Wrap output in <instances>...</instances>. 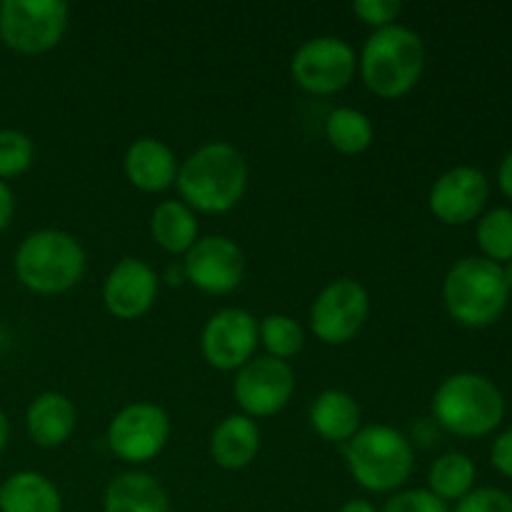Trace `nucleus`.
<instances>
[{
  "label": "nucleus",
  "mask_w": 512,
  "mask_h": 512,
  "mask_svg": "<svg viewBox=\"0 0 512 512\" xmlns=\"http://www.w3.org/2000/svg\"><path fill=\"white\" fill-rule=\"evenodd\" d=\"M170 438V418L160 405L133 403L108 425V448L125 463L143 465L158 458Z\"/></svg>",
  "instance_id": "obj_10"
},
{
  "label": "nucleus",
  "mask_w": 512,
  "mask_h": 512,
  "mask_svg": "<svg viewBox=\"0 0 512 512\" xmlns=\"http://www.w3.org/2000/svg\"><path fill=\"white\" fill-rule=\"evenodd\" d=\"M8 438H10V420L8 415L0 410V453H3L5 445H8Z\"/></svg>",
  "instance_id": "obj_35"
},
{
  "label": "nucleus",
  "mask_w": 512,
  "mask_h": 512,
  "mask_svg": "<svg viewBox=\"0 0 512 512\" xmlns=\"http://www.w3.org/2000/svg\"><path fill=\"white\" fill-rule=\"evenodd\" d=\"M433 415L448 433L483 438L505 418V398L498 385L480 373H455L433 395Z\"/></svg>",
  "instance_id": "obj_5"
},
{
  "label": "nucleus",
  "mask_w": 512,
  "mask_h": 512,
  "mask_svg": "<svg viewBox=\"0 0 512 512\" xmlns=\"http://www.w3.org/2000/svg\"><path fill=\"white\" fill-rule=\"evenodd\" d=\"M503 273H505V280H508V285H510V290H512V260H510V263L503 265Z\"/></svg>",
  "instance_id": "obj_37"
},
{
  "label": "nucleus",
  "mask_w": 512,
  "mask_h": 512,
  "mask_svg": "<svg viewBox=\"0 0 512 512\" xmlns=\"http://www.w3.org/2000/svg\"><path fill=\"white\" fill-rule=\"evenodd\" d=\"M353 13L365 25L380 30L395 25V20L403 13V3L400 0H358V3H353Z\"/></svg>",
  "instance_id": "obj_29"
},
{
  "label": "nucleus",
  "mask_w": 512,
  "mask_h": 512,
  "mask_svg": "<svg viewBox=\"0 0 512 512\" xmlns=\"http://www.w3.org/2000/svg\"><path fill=\"white\" fill-rule=\"evenodd\" d=\"M258 338L265 345L270 358L285 360V363L295 358L305 345V333L298 320L283 313L268 315V318L260 320Z\"/></svg>",
  "instance_id": "obj_25"
},
{
  "label": "nucleus",
  "mask_w": 512,
  "mask_h": 512,
  "mask_svg": "<svg viewBox=\"0 0 512 512\" xmlns=\"http://www.w3.org/2000/svg\"><path fill=\"white\" fill-rule=\"evenodd\" d=\"M75 423H78L75 405L63 393L38 395L25 413V428H28L30 440L48 450L68 443Z\"/></svg>",
  "instance_id": "obj_18"
},
{
  "label": "nucleus",
  "mask_w": 512,
  "mask_h": 512,
  "mask_svg": "<svg viewBox=\"0 0 512 512\" xmlns=\"http://www.w3.org/2000/svg\"><path fill=\"white\" fill-rule=\"evenodd\" d=\"M0 512H63V498L45 475L20 470L0 485Z\"/></svg>",
  "instance_id": "obj_21"
},
{
  "label": "nucleus",
  "mask_w": 512,
  "mask_h": 512,
  "mask_svg": "<svg viewBox=\"0 0 512 512\" xmlns=\"http://www.w3.org/2000/svg\"><path fill=\"white\" fill-rule=\"evenodd\" d=\"M490 185L483 170L473 165H458L440 175L430 188V213L445 225H468L483 213Z\"/></svg>",
  "instance_id": "obj_14"
},
{
  "label": "nucleus",
  "mask_w": 512,
  "mask_h": 512,
  "mask_svg": "<svg viewBox=\"0 0 512 512\" xmlns=\"http://www.w3.org/2000/svg\"><path fill=\"white\" fill-rule=\"evenodd\" d=\"M490 458H493V465L505 475V478H512V428L495 438Z\"/></svg>",
  "instance_id": "obj_31"
},
{
  "label": "nucleus",
  "mask_w": 512,
  "mask_h": 512,
  "mask_svg": "<svg viewBox=\"0 0 512 512\" xmlns=\"http://www.w3.org/2000/svg\"><path fill=\"white\" fill-rule=\"evenodd\" d=\"M498 180H500V190H503V193L512 200V153L505 155V160L500 163Z\"/></svg>",
  "instance_id": "obj_33"
},
{
  "label": "nucleus",
  "mask_w": 512,
  "mask_h": 512,
  "mask_svg": "<svg viewBox=\"0 0 512 512\" xmlns=\"http://www.w3.org/2000/svg\"><path fill=\"white\" fill-rule=\"evenodd\" d=\"M150 235L170 255H185L198 243V220L183 200H163L150 215Z\"/></svg>",
  "instance_id": "obj_22"
},
{
  "label": "nucleus",
  "mask_w": 512,
  "mask_h": 512,
  "mask_svg": "<svg viewBox=\"0 0 512 512\" xmlns=\"http://www.w3.org/2000/svg\"><path fill=\"white\" fill-rule=\"evenodd\" d=\"M358 68L370 93L383 100L403 98L423 75V38L398 23L375 30L360 53Z\"/></svg>",
  "instance_id": "obj_2"
},
{
  "label": "nucleus",
  "mask_w": 512,
  "mask_h": 512,
  "mask_svg": "<svg viewBox=\"0 0 512 512\" xmlns=\"http://www.w3.org/2000/svg\"><path fill=\"white\" fill-rule=\"evenodd\" d=\"M33 140L13 128L0 130V180L18 178L33 165Z\"/></svg>",
  "instance_id": "obj_27"
},
{
  "label": "nucleus",
  "mask_w": 512,
  "mask_h": 512,
  "mask_svg": "<svg viewBox=\"0 0 512 512\" xmlns=\"http://www.w3.org/2000/svg\"><path fill=\"white\" fill-rule=\"evenodd\" d=\"M160 278L145 260L123 258L108 273L103 285V303L118 320H138L158 300Z\"/></svg>",
  "instance_id": "obj_15"
},
{
  "label": "nucleus",
  "mask_w": 512,
  "mask_h": 512,
  "mask_svg": "<svg viewBox=\"0 0 512 512\" xmlns=\"http://www.w3.org/2000/svg\"><path fill=\"white\" fill-rule=\"evenodd\" d=\"M258 343V320L243 308H223L210 315L200 338L205 363L220 373H233L250 363Z\"/></svg>",
  "instance_id": "obj_12"
},
{
  "label": "nucleus",
  "mask_w": 512,
  "mask_h": 512,
  "mask_svg": "<svg viewBox=\"0 0 512 512\" xmlns=\"http://www.w3.org/2000/svg\"><path fill=\"white\" fill-rule=\"evenodd\" d=\"M125 178L143 193H163L173 188L178 178L175 153L158 138H138L123 160Z\"/></svg>",
  "instance_id": "obj_16"
},
{
  "label": "nucleus",
  "mask_w": 512,
  "mask_h": 512,
  "mask_svg": "<svg viewBox=\"0 0 512 512\" xmlns=\"http://www.w3.org/2000/svg\"><path fill=\"white\" fill-rule=\"evenodd\" d=\"M443 300L450 318L468 328H488L505 313L510 300V285L503 265L473 255L463 258L445 275Z\"/></svg>",
  "instance_id": "obj_4"
},
{
  "label": "nucleus",
  "mask_w": 512,
  "mask_h": 512,
  "mask_svg": "<svg viewBox=\"0 0 512 512\" xmlns=\"http://www.w3.org/2000/svg\"><path fill=\"white\" fill-rule=\"evenodd\" d=\"M370 313L368 290L353 278L333 280L310 308V328L325 345H345L363 330Z\"/></svg>",
  "instance_id": "obj_9"
},
{
  "label": "nucleus",
  "mask_w": 512,
  "mask_h": 512,
  "mask_svg": "<svg viewBox=\"0 0 512 512\" xmlns=\"http://www.w3.org/2000/svg\"><path fill=\"white\" fill-rule=\"evenodd\" d=\"M178 193L190 210L223 215L243 200L248 188V160L235 145L213 140L200 145L178 165Z\"/></svg>",
  "instance_id": "obj_1"
},
{
  "label": "nucleus",
  "mask_w": 512,
  "mask_h": 512,
  "mask_svg": "<svg viewBox=\"0 0 512 512\" xmlns=\"http://www.w3.org/2000/svg\"><path fill=\"white\" fill-rule=\"evenodd\" d=\"M15 215V195L5 180H0V233L10 225Z\"/></svg>",
  "instance_id": "obj_32"
},
{
  "label": "nucleus",
  "mask_w": 512,
  "mask_h": 512,
  "mask_svg": "<svg viewBox=\"0 0 512 512\" xmlns=\"http://www.w3.org/2000/svg\"><path fill=\"white\" fill-rule=\"evenodd\" d=\"M70 8L63 0H5L0 3V40L20 55L58 48L68 30Z\"/></svg>",
  "instance_id": "obj_7"
},
{
  "label": "nucleus",
  "mask_w": 512,
  "mask_h": 512,
  "mask_svg": "<svg viewBox=\"0 0 512 512\" xmlns=\"http://www.w3.org/2000/svg\"><path fill=\"white\" fill-rule=\"evenodd\" d=\"M475 485V463L463 453H445L430 465L428 473V490L440 498L443 503L448 500H463Z\"/></svg>",
  "instance_id": "obj_24"
},
{
  "label": "nucleus",
  "mask_w": 512,
  "mask_h": 512,
  "mask_svg": "<svg viewBox=\"0 0 512 512\" xmlns=\"http://www.w3.org/2000/svg\"><path fill=\"white\" fill-rule=\"evenodd\" d=\"M185 278L208 295H228L243 283L245 255L225 235H208L185 253Z\"/></svg>",
  "instance_id": "obj_13"
},
{
  "label": "nucleus",
  "mask_w": 512,
  "mask_h": 512,
  "mask_svg": "<svg viewBox=\"0 0 512 512\" xmlns=\"http://www.w3.org/2000/svg\"><path fill=\"white\" fill-rule=\"evenodd\" d=\"M380 512H450L448 503L435 498L430 490H403L395 493Z\"/></svg>",
  "instance_id": "obj_30"
},
{
  "label": "nucleus",
  "mask_w": 512,
  "mask_h": 512,
  "mask_svg": "<svg viewBox=\"0 0 512 512\" xmlns=\"http://www.w3.org/2000/svg\"><path fill=\"white\" fill-rule=\"evenodd\" d=\"M358 58L345 40L333 35L305 40L290 60L295 85L310 95H333L353 80Z\"/></svg>",
  "instance_id": "obj_8"
},
{
  "label": "nucleus",
  "mask_w": 512,
  "mask_h": 512,
  "mask_svg": "<svg viewBox=\"0 0 512 512\" xmlns=\"http://www.w3.org/2000/svg\"><path fill=\"white\" fill-rule=\"evenodd\" d=\"M363 423L358 400L345 390H325L310 408V425L328 443H348Z\"/></svg>",
  "instance_id": "obj_20"
},
{
  "label": "nucleus",
  "mask_w": 512,
  "mask_h": 512,
  "mask_svg": "<svg viewBox=\"0 0 512 512\" xmlns=\"http://www.w3.org/2000/svg\"><path fill=\"white\" fill-rule=\"evenodd\" d=\"M455 512H512V495L500 488L470 490L463 500H458Z\"/></svg>",
  "instance_id": "obj_28"
},
{
  "label": "nucleus",
  "mask_w": 512,
  "mask_h": 512,
  "mask_svg": "<svg viewBox=\"0 0 512 512\" xmlns=\"http://www.w3.org/2000/svg\"><path fill=\"white\" fill-rule=\"evenodd\" d=\"M295 393V373L285 360L253 358L238 370L233 395L248 418H270L290 403Z\"/></svg>",
  "instance_id": "obj_11"
},
{
  "label": "nucleus",
  "mask_w": 512,
  "mask_h": 512,
  "mask_svg": "<svg viewBox=\"0 0 512 512\" xmlns=\"http://www.w3.org/2000/svg\"><path fill=\"white\" fill-rule=\"evenodd\" d=\"M13 268L30 293H68L85 275V250L65 230H35L15 250Z\"/></svg>",
  "instance_id": "obj_3"
},
{
  "label": "nucleus",
  "mask_w": 512,
  "mask_h": 512,
  "mask_svg": "<svg viewBox=\"0 0 512 512\" xmlns=\"http://www.w3.org/2000/svg\"><path fill=\"white\" fill-rule=\"evenodd\" d=\"M478 245L483 258L493 263H510L512 260V210L495 208L485 213L478 223Z\"/></svg>",
  "instance_id": "obj_26"
},
{
  "label": "nucleus",
  "mask_w": 512,
  "mask_h": 512,
  "mask_svg": "<svg viewBox=\"0 0 512 512\" xmlns=\"http://www.w3.org/2000/svg\"><path fill=\"white\" fill-rule=\"evenodd\" d=\"M105 512H170V500L158 478L148 473H120L105 488Z\"/></svg>",
  "instance_id": "obj_19"
},
{
  "label": "nucleus",
  "mask_w": 512,
  "mask_h": 512,
  "mask_svg": "<svg viewBox=\"0 0 512 512\" xmlns=\"http://www.w3.org/2000/svg\"><path fill=\"white\" fill-rule=\"evenodd\" d=\"M345 463L360 488L370 493H393L413 473V445L390 425H368L345 443Z\"/></svg>",
  "instance_id": "obj_6"
},
{
  "label": "nucleus",
  "mask_w": 512,
  "mask_h": 512,
  "mask_svg": "<svg viewBox=\"0 0 512 512\" xmlns=\"http://www.w3.org/2000/svg\"><path fill=\"white\" fill-rule=\"evenodd\" d=\"M338 512H380L370 500H348Z\"/></svg>",
  "instance_id": "obj_34"
},
{
  "label": "nucleus",
  "mask_w": 512,
  "mask_h": 512,
  "mask_svg": "<svg viewBox=\"0 0 512 512\" xmlns=\"http://www.w3.org/2000/svg\"><path fill=\"white\" fill-rule=\"evenodd\" d=\"M375 130L365 113L355 108H335L325 120V140L343 155H360L373 145Z\"/></svg>",
  "instance_id": "obj_23"
},
{
  "label": "nucleus",
  "mask_w": 512,
  "mask_h": 512,
  "mask_svg": "<svg viewBox=\"0 0 512 512\" xmlns=\"http://www.w3.org/2000/svg\"><path fill=\"white\" fill-rule=\"evenodd\" d=\"M185 270H183V265H180L178 270L175 268H168V285H183L185 283Z\"/></svg>",
  "instance_id": "obj_36"
},
{
  "label": "nucleus",
  "mask_w": 512,
  "mask_h": 512,
  "mask_svg": "<svg viewBox=\"0 0 512 512\" xmlns=\"http://www.w3.org/2000/svg\"><path fill=\"white\" fill-rule=\"evenodd\" d=\"M260 450V428L253 418L238 413L215 425L210 435V458L223 470H243Z\"/></svg>",
  "instance_id": "obj_17"
}]
</instances>
